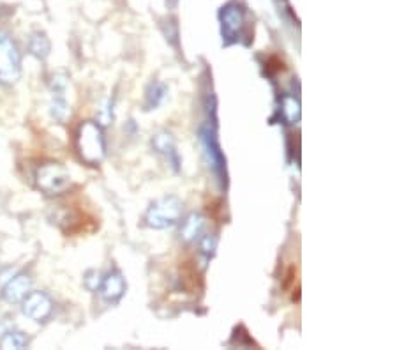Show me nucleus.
I'll return each instance as SVG.
<instances>
[{"label": "nucleus", "mask_w": 397, "mask_h": 350, "mask_svg": "<svg viewBox=\"0 0 397 350\" xmlns=\"http://www.w3.org/2000/svg\"><path fill=\"white\" fill-rule=\"evenodd\" d=\"M182 211H184V205L177 197L159 198L148 207L145 221L152 228H168L178 223V219L182 218Z\"/></svg>", "instance_id": "f03ea898"}, {"label": "nucleus", "mask_w": 397, "mask_h": 350, "mask_svg": "<svg viewBox=\"0 0 397 350\" xmlns=\"http://www.w3.org/2000/svg\"><path fill=\"white\" fill-rule=\"evenodd\" d=\"M152 143H154V149L157 150L159 154H163V156L168 160V163H170L175 170H178L181 160H178L177 147H175V142L174 138H171V135H168V133H159Z\"/></svg>", "instance_id": "f8f14e48"}, {"label": "nucleus", "mask_w": 397, "mask_h": 350, "mask_svg": "<svg viewBox=\"0 0 397 350\" xmlns=\"http://www.w3.org/2000/svg\"><path fill=\"white\" fill-rule=\"evenodd\" d=\"M53 311V301L44 292H29L23 299V315L34 322H44Z\"/></svg>", "instance_id": "423d86ee"}, {"label": "nucleus", "mask_w": 397, "mask_h": 350, "mask_svg": "<svg viewBox=\"0 0 397 350\" xmlns=\"http://www.w3.org/2000/svg\"><path fill=\"white\" fill-rule=\"evenodd\" d=\"M221 18V29H223V37L233 41L240 34L246 23V16H244V9L238 4L231 2V4L224 6L223 11L219 15Z\"/></svg>", "instance_id": "0eeeda50"}, {"label": "nucleus", "mask_w": 397, "mask_h": 350, "mask_svg": "<svg viewBox=\"0 0 397 350\" xmlns=\"http://www.w3.org/2000/svg\"><path fill=\"white\" fill-rule=\"evenodd\" d=\"M101 273H98V271H91V273L87 274V278H85V285H87L91 290H98L99 287H101Z\"/></svg>", "instance_id": "f3484780"}, {"label": "nucleus", "mask_w": 397, "mask_h": 350, "mask_svg": "<svg viewBox=\"0 0 397 350\" xmlns=\"http://www.w3.org/2000/svg\"><path fill=\"white\" fill-rule=\"evenodd\" d=\"M281 110H282V115H285V119L289 122V124H293V122H297L300 119V105L295 98L286 96V98L282 99Z\"/></svg>", "instance_id": "2eb2a0df"}, {"label": "nucleus", "mask_w": 397, "mask_h": 350, "mask_svg": "<svg viewBox=\"0 0 397 350\" xmlns=\"http://www.w3.org/2000/svg\"><path fill=\"white\" fill-rule=\"evenodd\" d=\"M99 290H101V296L106 303H119L120 297H122L124 292H126L124 276L119 271H113V273H110L108 276L101 281Z\"/></svg>", "instance_id": "1a4fd4ad"}, {"label": "nucleus", "mask_w": 397, "mask_h": 350, "mask_svg": "<svg viewBox=\"0 0 397 350\" xmlns=\"http://www.w3.org/2000/svg\"><path fill=\"white\" fill-rule=\"evenodd\" d=\"M164 96H167V87H164V85H161V84L152 85V91L148 92V101H150L152 108L157 105H161L164 99Z\"/></svg>", "instance_id": "dca6fc26"}, {"label": "nucleus", "mask_w": 397, "mask_h": 350, "mask_svg": "<svg viewBox=\"0 0 397 350\" xmlns=\"http://www.w3.org/2000/svg\"><path fill=\"white\" fill-rule=\"evenodd\" d=\"M30 292V278L27 274H18L13 280L8 281V285L4 287L2 297L8 303H20L27 297V294Z\"/></svg>", "instance_id": "9d476101"}, {"label": "nucleus", "mask_w": 397, "mask_h": 350, "mask_svg": "<svg viewBox=\"0 0 397 350\" xmlns=\"http://www.w3.org/2000/svg\"><path fill=\"white\" fill-rule=\"evenodd\" d=\"M22 74V55L15 41L0 32V84L13 85Z\"/></svg>", "instance_id": "7ed1b4c3"}, {"label": "nucleus", "mask_w": 397, "mask_h": 350, "mask_svg": "<svg viewBox=\"0 0 397 350\" xmlns=\"http://www.w3.org/2000/svg\"><path fill=\"white\" fill-rule=\"evenodd\" d=\"M200 142H202L203 150H205V156L209 160V167L212 168L214 174L219 177V181H226V164H224L223 153H221L219 145H217L216 135L210 128H202L200 129Z\"/></svg>", "instance_id": "39448f33"}, {"label": "nucleus", "mask_w": 397, "mask_h": 350, "mask_svg": "<svg viewBox=\"0 0 397 350\" xmlns=\"http://www.w3.org/2000/svg\"><path fill=\"white\" fill-rule=\"evenodd\" d=\"M207 232V218L202 214H191L184 221L181 228V238L186 242H196L205 235Z\"/></svg>", "instance_id": "9b49d317"}, {"label": "nucleus", "mask_w": 397, "mask_h": 350, "mask_svg": "<svg viewBox=\"0 0 397 350\" xmlns=\"http://www.w3.org/2000/svg\"><path fill=\"white\" fill-rule=\"evenodd\" d=\"M29 338L22 331H9L0 338V349H27Z\"/></svg>", "instance_id": "4468645a"}, {"label": "nucleus", "mask_w": 397, "mask_h": 350, "mask_svg": "<svg viewBox=\"0 0 397 350\" xmlns=\"http://www.w3.org/2000/svg\"><path fill=\"white\" fill-rule=\"evenodd\" d=\"M50 50H51L50 39H48L44 34L41 32L32 34V37H30L29 41V51L34 55V57L43 60V58H46L48 55H50Z\"/></svg>", "instance_id": "ddd939ff"}, {"label": "nucleus", "mask_w": 397, "mask_h": 350, "mask_svg": "<svg viewBox=\"0 0 397 350\" xmlns=\"http://www.w3.org/2000/svg\"><path fill=\"white\" fill-rule=\"evenodd\" d=\"M71 184V175L62 164L46 163L37 168L36 186L46 195L64 193Z\"/></svg>", "instance_id": "20e7f679"}, {"label": "nucleus", "mask_w": 397, "mask_h": 350, "mask_svg": "<svg viewBox=\"0 0 397 350\" xmlns=\"http://www.w3.org/2000/svg\"><path fill=\"white\" fill-rule=\"evenodd\" d=\"M78 153L82 160L89 164L101 163L106 154V142L101 126L87 121L78 129Z\"/></svg>", "instance_id": "f257e3e1"}, {"label": "nucleus", "mask_w": 397, "mask_h": 350, "mask_svg": "<svg viewBox=\"0 0 397 350\" xmlns=\"http://www.w3.org/2000/svg\"><path fill=\"white\" fill-rule=\"evenodd\" d=\"M65 89H67V77L65 74H55L53 82H51V92H53V99H51V115L57 119L58 122H65L67 117L71 115V108H69L67 101H65Z\"/></svg>", "instance_id": "6e6552de"}]
</instances>
